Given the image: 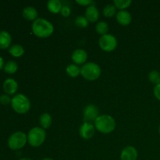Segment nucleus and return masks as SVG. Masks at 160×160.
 <instances>
[{
    "instance_id": "nucleus-1",
    "label": "nucleus",
    "mask_w": 160,
    "mask_h": 160,
    "mask_svg": "<svg viewBox=\"0 0 160 160\" xmlns=\"http://www.w3.org/2000/svg\"><path fill=\"white\" fill-rule=\"evenodd\" d=\"M32 32L40 38H46L51 36L54 31V26L51 22L44 18H38L34 20L31 26Z\"/></svg>"
},
{
    "instance_id": "nucleus-2",
    "label": "nucleus",
    "mask_w": 160,
    "mask_h": 160,
    "mask_svg": "<svg viewBox=\"0 0 160 160\" xmlns=\"http://www.w3.org/2000/svg\"><path fill=\"white\" fill-rule=\"evenodd\" d=\"M95 129L102 134H110L115 130L116 121L112 117L106 114L99 115L94 122Z\"/></svg>"
},
{
    "instance_id": "nucleus-3",
    "label": "nucleus",
    "mask_w": 160,
    "mask_h": 160,
    "mask_svg": "<svg viewBox=\"0 0 160 160\" xmlns=\"http://www.w3.org/2000/svg\"><path fill=\"white\" fill-rule=\"evenodd\" d=\"M12 109L19 114H25L31 109V102L26 95L17 94L11 100Z\"/></svg>"
},
{
    "instance_id": "nucleus-4",
    "label": "nucleus",
    "mask_w": 160,
    "mask_h": 160,
    "mask_svg": "<svg viewBox=\"0 0 160 160\" xmlns=\"http://www.w3.org/2000/svg\"><path fill=\"white\" fill-rule=\"evenodd\" d=\"M101 73V67H99V65L93 62H86L81 68V76L89 81H95L99 78Z\"/></svg>"
},
{
    "instance_id": "nucleus-5",
    "label": "nucleus",
    "mask_w": 160,
    "mask_h": 160,
    "mask_svg": "<svg viewBox=\"0 0 160 160\" xmlns=\"http://www.w3.org/2000/svg\"><path fill=\"white\" fill-rule=\"evenodd\" d=\"M46 138V133L45 129L39 127L31 128L28 134V142L31 146L37 148L41 146L45 142Z\"/></svg>"
},
{
    "instance_id": "nucleus-6",
    "label": "nucleus",
    "mask_w": 160,
    "mask_h": 160,
    "mask_svg": "<svg viewBox=\"0 0 160 160\" xmlns=\"http://www.w3.org/2000/svg\"><path fill=\"white\" fill-rule=\"evenodd\" d=\"M28 142V135L22 131H17L9 136L8 139V146L11 150H19L25 146Z\"/></svg>"
},
{
    "instance_id": "nucleus-7",
    "label": "nucleus",
    "mask_w": 160,
    "mask_h": 160,
    "mask_svg": "<svg viewBox=\"0 0 160 160\" xmlns=\"http://www.w3.org/2000/svg\"><path fill=\"white\" fill-rule=\"evenodd\" d=\"M117 39L114 35L110 34H106L102 35L98 40V45L100 48L105 52H112L116 49L117 46Z\"/></svg>"
},
{
    "instance_id": "nucleus-8",
    "label": "nucleus",
    "mask_w": 160,
    "mask_h": 160,
    "mask_svg": "<svg viewBox=\"0 0 160 160\" xmlns=\"http://www.w3.org/2000/svg\"><path fill=\"white\" fill-rule=\"evenodd\" d=\"M99 116L98 109L95 105L89 104L86 106L83 112V117H84V121L88 123H92L95 122V120Z\"/></svg>"
},
{
    "instance_id": "nucleus-9",
    "label": "nucleus",
    "mask_w": 160,
    "mask_h": 160,
    "mask_svg": "<svg viewBox=\"0 0 160 160\" xmlns=\"http://www.w3.org/2000/svg\"><path fill=\"white\" fill-rule=\"evenodd\" d=\"M95 132V125L92 123L84 122L79 128V135L84 140H89L94 136Z\"/></svg>"
},
{
    "instance_id": "nucleus-10",
    "label": "nucleus",
    "mask_w": 160,
    "mask_h": 160,
    "mask_svg": "<svg viewBox=\"0 0 160 160\" xmlns=\"http://www.w3.org/2000/svg\"><path fill=\"white\" fill-rule=\"evenodd\" d=\"M72 60L77 65H84L88 59V53L83 48H78L72 53Z\"/></svg>"
},
{
    "instance_id": "nucleus-11",
    "label": "nucleus",
    "mask_w": 160,
    "mask_h": 160,
    "mask_svg": "<svg viewBox=\"0 0 160 160\" xmlns=\"http://www.w3.org/2000/svg\"><path fill=\"white\" fill-rule=\"evenodd\" d=\"M138 153L137 149L133 146H127L123 148L120 153L121 160H137Z\"/></svg>"
},
{
    "instance_id": "nucleus-12",
    "label": "nucleus",
    "mask_w": 160,
    "mask_h": 160,
    "mask_svg": "<svg viewBox=\"0 0 160 160\" xmlns=\"http://www.w3.org/2000/svg\"><path fill=\"white\" fill-rule=\"evenodd\" d=\"M2 88L7 95H14L18 89V84L16 80L12 78H7L3 82Z\"/></svg>"
},
{
    "instance_id": "nucleus-13",
    "label": "nucleus",
    "mask_w": 160,
    "mask_h": 160,
    "mask_svg": "<svg viewBox=\"0 0 160 160\" xmlns=\"http://www.w3.org/2000/svg\"><path fill=\"white\" fill-rule=\"evenodd\" d=\"M116 19L120 25L128 26L131 23L132 17H131V14L125 9V10H120L118 12H117Z\"/></svg>"
},
{
    "instance_id": "nucleus-14",
    "label": "nucleus",
    "mask_w": 160,
    "mask_h": 160,
    "mask_svg": "<svg viewBox=\"0 0 160 160\" xmlns=\"http://www.w3.org/2000/svg\"><path fill=\"white\" fill-rule=\"evenodd\" d=\"M85 17L89 22H96L99 18V12L95 5L88 6L85 10Z\"/></svg>"
},
{
    "instance_id": "nucleus-15",
    "label": "nucleus",
    "mask_w": 160,
    "mask_h": 160,
    "mask_svg": "<svg viewBox=\"0 0 160 160\" xmlns=\"http://www.w3.org/2000/svg\"><path fill=\"white\" fill-rule=\"evenodd\" d=\"M12 42V37L6 31H0V48L6 49L9 48Z\"/></svg>"
},
{
    "instance_id": "nucleus-16",
    "label": "nucleus",
    "mask_w": 160,
    "mask_h": 160,
    "mask_svg": "<svg viewBox=\"0 0 160 160\" xmlns=\"http://www.w3.org/2000/svg\"><path fill=\"white\" fill-rule=\"evenodd\" d=\"M23 17L29 21H33L38 19V11L33 6H27L23 9Z\"/></svg>"
},
{
    "instance_id": "nucleus-17",
    "label": "nucleus",
    "mask_w": 160,
    "mask_h": 160,
    "mask_svg": "<svg viewBox=\"0 0 160 160\" xmlns=\"http://www.w3.org/2000/svg\"><path fill=\"white\" fill-rule=\"evenodd\" d=\"M62 2L59 0H50L47 2V9L52 13L57 14L61 12L62 8Z\"/></svg>"
},
{
    "instance_id": "nucleus-18",
    "label": "nucleus",
    "mask_w": 160,
    "mask_h": 160,
    "mask_svg": "<svg viewBox=\"0 0 160 160\" xmlns=\"http://www.w3.org/2000/svg\"><path fill=\"white\" fill-rule=\"evenodd\" d=\"M66 73L70 78H78L81 74V67L75 63L70 64L66 68Z\"/></svg>"
},
{
    "instance_id": "nucleus-19",
    "label": "nucleus",
    "mask_w": 160,
    "mask_h": 160,
    "mask_svg": "<svg viewBox=\"0 0 160 160\" xmlns=\"http://www.w3.org/2000/svg\"><path fill=\"white\" fill-rule=\"evenodd\" d=\"M52 119L51 115L48 112H44L40 116L39 123H40V125L43 129L49 128L52 125Z\"/></svg>"
},
{
    "instance_id": "nucleus-20",
    "label": "nucleus",
    "mask_w": 160,
    "mask_h": 160,
    "mask_svg": "<svg viewBox=\"0 0 160 160\" xmlns=\"http://www.w3.org/2000/svg\"><path fill=\"white\" fill-rule=\"evenodd\" d=\"M9 52L13 57H21L24 54V48H23V47L22 45H18V44H15V45H12V46L9 47Z\"/></svg>"
},
{
    "instance_id": "nucleus-21",
    "label": "nucleus",
    "mask_w": 160,
    "mask_h": 160,
    "mask_svg": "<svg viewBox=\"0 0 160 160\" xmlns=\"http://www.w3.org/2000/svg\"><path fill=\"white\" fill-rule=\"evenodd\" d=\"M3 70H4V71L6 73L12 74V73H15L17 71V70H18V65H17V63L15 61H8L4 65Z\"/></svg>"
},
{
    "instance_id": "nucleus-22",
    "label": "nucleus",
    "mask_w": 160,
    "mask_h": 160,
    "mask_svg": "<svg viewBox=\"0 0 160 160\" xmlns=\"http://www.w3.org/2000/svg\"><path fill=\"white\" fill-rule=\"evenodd\" d=\"M95 31L98 34H101L102 36L105 35L109 31V25L105 21L98 22L95 26Z\"/></svg>"
},
{
    "instance_id": "nucleus-23",
    "label": "nucleus",
    "mask_w": 160,
    "mask_h": 160,
    "mask_svg": "<svg viewBox=\"0 0 160 160\" xmlns=\"http://www.w3.org/2000/svg\"><path fill=\"white\" fill-rule=\"evenodd\" d=\"M117 14V8L113 4H108L103 9V15L106 17H112Z\"/></svg>"
},
{
    "instance_id": "nucleus-24",
    "label": "nucleus",
    "mask_w": 160,
    "mask_h": 160,
    "mask_svg": "<svg viewBox=\"0 0 160 160\" xmlns=\"http://www.w3.org/2000/svg\"><path fill=\"white\" fill-rule=\"evenodd\" d=\"M132 3L131 0H115L113 1V5L116 8H118L120 10H125V9L129 7Z\"/></svg>"
},
{
    "instance_id": "nucleus-25",
    "label": "nucleus",
    "mask_w": 160,
    "mask_h": 160,
    "mask_svg": "<svg viewBox=\"0 0 160 160\" xmlns=\"http://www.w3.org/2000/svg\"><path fill=\"white\" fill-rule=\"evenodd\" d=\"M148 80L155 85H157L160 83V73L157 70H152L148 73Z\"/></svg>"
},
{
    "instance_id": "nucleus-26",
    "label": "nucleus",
    "mask_w": 160,
    "mask_h": 160,
    "mask_svg": "<svg viewBox=\"0 0 160 160\" xmlns=\"http://www.w3.org/2000/svg\"><path fill=\"white\" fill-rule=\"evenodd\" d=\"M89 21L87 20L85 17L84 16H78L76 19H75V24L77 27L81 28H85L88 26Z\"/></svg>"
},
{
    "instance_id": "nucleus-27",
    "label": "nucleus",
    "mask_w": 160,
    "mask_h": 160,
    "mask_svg": "<svg viewBox=\"0 0 160 160\" xmlns=\"http://www.w3.org/2000/svg\"><path fill=\"white\" fill-rule=\"evenodd\" d=\"M12 98L9 97V95H0V103L3 106H7L11 103Z\"/></svg>"
},
{
    "instance_id": "nucleus-28",
    "label": "nucleus",
    "mask_w": 160,
    "mask_h": 160,
    "mask_svg": "<svg viewBox=\"0 0 160 160\" xmlns=\"http://www.w3.org/2000/svg\"><path fill=\"white\" fill-rule=\"evenodd\" d=\"M60 13L62 14V16H63V17H69V16L70 15V13H71V9H70L69 6H62V9H61Z\"/></svg>"
},
{
    "instance_id": "nucleus-29",
    "label": "nucleus",
    "mask_w": 160,
    "mask_h": 160,
    "mask_svg": "<svg viewBox=\"0 0 160 160\" xmlns=\"http://www.w3.org/2000/svg\"><path fill=\"white\" fill-rule=\"evenodd\" d=\"M76 2L78 4L81 5V6H92V5H95V2L92 0H78V1H76Z\"/></svg>"
},
{
    "instance_id": "nucleus-30",
    "label": "nucleus",
    "mask_w": 160,
    "mask_h": 160,
    "mask_svg": "<svg viewBox=\"0 0 160 160\" xmlns=\"http://www.w3.org/2000/svg\"><path fill=\"white\" fill-rule=\"evenodd\" d=\"M153 93H154L155 97L157 98L159 101H160V83L157 85L155 86L154 90H153Z\"/></svg>"
},
{
    "instance_id": "nucleus-31",
    "label": "nucleus",
    "mask_w": 160,
    "mask_h": 160,
    "mask_svg": "<svg viewBox=\"0 0 160 160\" xmlns=\"http://www.w3.org/2000/svg\"><path fill=\"white\" fill-rule=\"evenodd\" d=\"M4 65H5L4 60H3V59L2 56H0V70H1L3 67H4Z\"/></svg>"
},
{
    "instance_id": "nucleus-32",
    "label": "nucleus",
    "mask_w": 160,
    "mask_h": 160,
    "mask_svg": "<svg viewBox=\"0 0 160 160\" xmlns=\"http://www.w3.org/2000/svg\"><path fill=\"white\" fill-rule=\"evenodd\" d=\"M19 160H33L31 159H29V158H22V159H19Z\"/></svg>"
},
{
    "instance_id": "nucleus-33",
    "label": "nucleus",
    "mask_w": 160,
    "mask_h": 160,
    "mask_svg": "<svg viewBox=\"0 0 160 160\" xmlns=\"http://www.w3.org/2000/svg\"><path fill=\"white\" fill-rule=\"evenodd\" d=\"M42 160H54V159H51V158H44V159H42Z\"/></svg>"
},
{
    "instance_id": "nucleus-34",
    "label": "nucleus",
    "mask_w": 160,
    "mask_h": 160,
    "mask_svg": "<svg viewBox=\"0 0 160 160\" xmlns=\"http://www.w3.org/2000/svg\"><path fill=\"white\" fill-rule=\"evenodd\" d=\"M159 134H160V125H159Z\"/></svg>"
}]
</instances>
